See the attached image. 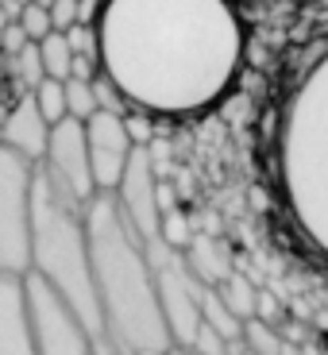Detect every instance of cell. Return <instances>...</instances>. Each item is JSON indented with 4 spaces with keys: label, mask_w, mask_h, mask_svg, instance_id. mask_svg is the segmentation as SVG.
I'll return each instance as SVG.
<instances>
[{
    "label": "cell",
    "mask_w": 328,
    "mask_h": 355,
    "mask_svg": "<svg viewBox=\"0 0 328 355\" xmlns=\"http://www.w3.org/2000/svg\"><path fill=\"white\" fill-rule=\"evenodd\" d=\"M93 31L112 89L159 116L216 105L243 62V24L228 0H105Z\"/></svg>",
    "instance_id": "1"
},
{
    "label": "cell",
    "mask_w": 328,
    "mask_h": 355,
    "mask_svg": "<svg viewBox=\"0 0 328 355\" xmlns=\"http://www.w3.org/2000/svg\"><path fill=\"white\" fill-rule=\"evenodd\" d=\"M81 216L105 347L112 355H166L174 340L159 309L143 240L116 209L112 193H93L81 205Z\"/></svg>",
    "instance_id": "2"
},
{
    "label": "cell",
    "mask_w": 328,
    "mask_h": 355,
    "mask_svg": "<svg viewBox=\"0 0 328 355\" xmlns=\"http://www.w3.org/2000/svg\"><path fill=\"white\" fill-rule=\"evenodd\" d=\"M275 162L293 228L328 259V43L286 93Z\"/></svg>",
    "instance_id": "3"
},
{
    "label": "cell",
    "mask_w": 328,
    "mask_h": 355,
    "mask_svg": "<svg viewBox=\"0 0 328 355\" xmlns=\"http://www.w3.org/2000/svg\"><path fill=\"white\" fill-rule=\"evenodd\" d=\"M31 270L70 302V309L81 317V324L97 344V352H108L105 332H101L97 293H93V266H89L81 205L70 201L62 189H54L39 166L35 182H31Z\"/></svg>",
    "instance_id": "4"
},
{
    "label": "cell",
    "mask_w": 328,
    "mask_h": 355,
    "mask_svg": "<svg viewBox=\"0 0 328 355\" xmlns=\"http://www.w3.org/2000/svg\"><path fill=\"white\" fill-rule=\"evenodd\" d=\"M147 263H151V278H155V293H159V309L166 320V332L174 344L186 347L193 340V329L201 324V293L205 282L189 270L186 251L174 248L166 236L143 243Z\"/></svg>",
    "instance_id": "5"
},
{
    "label": "cell",
    "mask_w": 328,
    "mask_h": 355,
    "mask_svg": "<svg viewBox=\"0 0 328 355\" xmlns=\"http://www.w3.org/2000/svg\"><path fill=\"white\" fill-rule=\"evenodd\" d=\"M31 182L35 162L0 147V270H31Z\"/></svg>",
    "instance_id": "6"
},
{
    "label": "cell",
    "mask_w": 328,
    "mask_h": 355,
    "mask_svg": "<svg viewBox=\"0 0 328 355\" xmlns=\"http://www.w3.org/2000/svg\"><path fill=\"white\" fill-rule=\"evenodd\" d=\"M24 297L39 355H97V344L81 324V317L70 309V302L51 282H43L35 270L24 275Z\"/></svg>",
    "instance_id": "7"
},
{
    "label": "cell",
    "mask_w": 328,
    "mask_h": 355,
    "mask_svg": "<svg viewBox=\"0 0 328 355\" xmlns=\"http://www.w3.org/2000/svg\"><path fill=\"white\" fill-rule=\"evenodd\" d=\"M35 166L46 174V182H51L54 189H62V193L78 205H85L89 197L97 193L93 170H89V151H85V124L74 120V116H62L58 124H51L46 151Z\"/></svg>",
    "instance_id": "8"
},
{
    "label": "cell",
    "mask_w": 328,
    "mask_h": 355,
    "mask_svg": "<svg viewBox=\"0 0 328 355\" xmlns=\"http://www.w3.org/2000/svg\"><path fill=\"white\" fill-rule=\"evenodd\" d=\"M116 209L124 213V220L132 224V232L143 243L162 236V201H159V182H155V162L151 151L135 143L132 155H128V166L120 174L112 189Z\"/></svg>",
    "instance_id": "9"
},
{
    "label": "cell",
    "mask_w": 328,
    "mask_h": 355,
    "mask_svg": "<svg viewBox=\"0 0 328 355\" xmlns=\"http://www.w3.org/2000/svg\"><path fill=\"white\" fill-rule=\"evenodd\" d=\"M81 124H85V151H89V170H93V186H97V193H112L128 166V155L135 147L124 116L97 108Z\"/></svg>",
    "instance_id": "10"
},
{
    "label": "cell",
    "mask_w": 328,
    "mask_h": 355,
    "mask_svg": "<svg viewBox=\"0 0 328 355\" xmlns=\"http://www.w3.org/2000/svg\"><path fill=\"white\" fill-rule=\"evenodd\" d=\"M0 355H39L27 317L24 275H4V270H0Z\"/></svg>",
    "instance_id": "11"
},
{
    "label": "cell",
    "mask_w": 328,
    "mask_h": 355,
    "mask_svg": "<svg viewBox=\"0 0 328 355\" xmlns=\"http://www.w3.org/2000/svg\"><path fill=\"white\" fill-rule=\"evenodd\" d=\"M46 135H51V124L43 120V112L35 108L31 93L24 101L12 105V112L0 120V147H8V151L24 155V159L39 162L46 151Z\"/></svg>",
    "instance_id": "12"
},
{
    "label": "cell",
    "mask_w": 328,
    "mask_h": 355,
    "mask_svg": "<svg viewBox=\"0 0 328 355\" xmlns=\"http://www.w3.org/2000/svg\"><path fill=\"white\" fill-rule=\"evenodd\" d=\"M186 263H189V270H193V275L201 278L205 286L224 282V278H228L232 270H236V266H232L228 248H224V243H216V240H209V236H201V240L189 243Z\"/></svg>",
    "instance_id": "13"
},
{
    "label": "cell",
    "mask_w": 328,
    "mask_h": 355,
    "mask_svg": "<svg viewBox=\"0 0 328 355\" xmlns=\"http://www.w3.org/2000/svg\"><path fill=\"white\" fill-rule=\"evenodd\" d=\"M213 290L221 293V302L228 305V309L236 313L240 320H251V317H255V297H259V286H251L243 275H236V270H232V275L224 278V282H216Z\"/></svg>",
    "instance_id": "14"
},
{
    "label": "cell",
    "mask_w": 328,
    "mask_h": 355,
    "mask_svg": "<svg viewBox=\"0 0 328 355\" xmlns=\"http://www.w3.org/2000/svg\"><path fill=\"white\" fill-rule=\"evenodd\" d=\"M39 62H43V73L46 78H70V62H74V51L70 43H66L62 31H46L43 39H39Z\"/></svg>",
    "instance_id": "15"
},
{
    "label": "cell",
    "mask_w": 328,
    "mask_h": 355,
    "mask_svg": "<svg viewBox=\"0 0 328 355\" xmlns=\"http://www.w3.org/2000/svg\"><path fill=\"white\" fill-rule=\"evenodd\" d=\"M62 97L66 116H74V120H89L97 112V93H93V81L85 78H62Z\"/></svg>",
    "instance_id": "16"
},
{
    "label": "cell",
    "mask_w": 328,
    "mask_h": 355,
    "mask_svg": "<svg viewBox=\"0 0 328 355\" xmlns=\"http://www.w3.org/2000/svg\"><path fill=\"white\" fill-rule=\"evenodd\" d=\"M31 101H35V108L43 112L46 124H58L66 116V97H62V81L58 78H43L35 89H31Z\"/></svg>",
    "instance_id": "17"
},
{
    "label": "cell",
    "mask_w": 328,
    "mask_h": 355,
    "mask_svg": "<svg viewBox=\"0 0 328 355\" xmlns=\"http://www.w3.org/2000/svg\"><path fill=\"white\" fill-rule=\"evenodd\" d=\"M12 66H16V78L24 81L27 89H35L39 81L46 78V73H43V62H39V46H35V43H24V46H19V51L12 54Z\"/></svg>",
    "instance_id": "18"
},
{
    "label": "cell",
    "mask_w": 328,
    "mask_h": 355,
    "mask_svg": "<svg viewBox=\"0 0 328 355\" xmlns=\"http://www.w3.org/2000/svg\"><path fill=\"white\" fill-rule=\"evenodd\" d=\"M19 27H24V35L31 39V43H39V39L51 31V12H46V4H24V12H19V19H16Z\"/></svg>",
    "instance_id": "19"
},
{
    "label": "cell",
    "mask_w": 328,
    "mask_h": 355,
    "mask_svg": "<svg viewBox=\"0 0 328 355\" xmlns=\"http://www.w3.org/2000/svg\"><path fill=\"white\" fill-rule=\"evenodd\" d=\"M62 35H66V43H70V51H74V54L97 58V31H93L89 24H74V27H66Z\"/></svg>",
    "instance_id": "20"
},
{
    "label": "cell",
    "mask_w": 328,
    "mask_h": 355,
    "mask_svg": "<svg viewBox=\"0 0 328 355\" xmlns=\"http://www.w3.org/2000/svg\"><path fill=\"white\" fill-rule=\"evenodd\" d=\"M46 12H51V31H66L78 24V0H46Z\"/></svg>",
    "instance_id": "21"
},
{
    "label": "cell",
    "mask_w": 328,
    "mask_h": 355,
    "mask_svg": "<svg viewBox=\"0 0 328 355\" xmlns=\"http://www.w3.org/2000/svg\"><path fill=\"white\" fill-rule=\"evenodd\" d=\"M24 43H31V39L24 35V27H19V24L4 27V35H0V46H4V51H8V54H16V51H19V46H24Z\"/></svg>",
    "instance_id": "22"
},
{
    "label": "cell",
    "mask_w": 328,
    "mask_h": 355,
    "mask_svg": "<svg viewBox=\"0 0 328 355\" xmlns=\"http://www.w3.org/2000/svg\"><path fill=\"white\" fill-rule=\"evenodd\" d=\"M278 355H305V347H302V344H293V340H286V344L278 347Z\"/></svg>",
    "instance_id": "23"
},
{
    "label": "cell",
    "mask_w": 328,
    "mask_h": 355,
    "mask_svg": "<svg viewBox=\"0 0 328 355\" xmlns=\"http://www.w3.org/2000/svg\"><path fill=\"white\" fill-rule=\"evenodd\" d=\"M166 355H197V352H193V347H182V344H170Z\"/></svg>",
    "instance_id": "24"
},
{
    "label": "cell",
    "mask_w": 328,
    "mask_h": 355,
    "mask_svg": "<svg viewBox=\"0 0 328 355\" xmlns=\"http://www.w3.org/2000/svg\"><path fill=\"white\" fill-rule=\"evenodd\" d=\"M305 355H317V352H309V347H305ZM320 355H328V352H320Z\"/></svg>",
    "instance_id": "25"
},
{
    "label": "cell",
    "mask_w": 328,
    "mask_h": 355,
    "mask_svg": "<svg viewBox=\"0 0 328 355\" xmlns=\"http://www.w3.org/2000/svg\"><path fill=\"white\" fill-rule=\"evenodd\" d=\"M240 355H255V352H248V347H240Z\"/></svg>",
    "instance_id": "26"
},
{
    "label": "cell",
    "mask_w": 328,
    "mask_h": 355,
    "mask_svg": "<svg viewBox=\"0 0 328 355\" xmlns=\"http://www.w3.org/2000/svg\"><path fill=\"white\" fill-rule=\"evenodd\" d=\"M97 355H112V352H97Z\"/></svg>",
    "instance_id": "27"
}]
</instances>
